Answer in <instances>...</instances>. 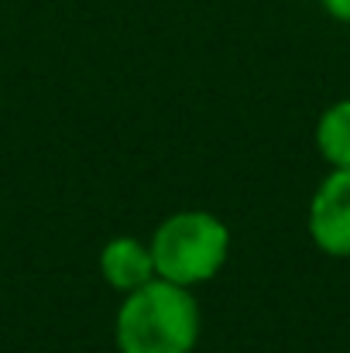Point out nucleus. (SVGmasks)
<instances>
[{
	"label": "nucleus",
	"instance_id": "f03ea898",
	"mask_svg": "<svg viewBox=\"0 0 350 353\" xmlns=\"http://www.w3.org/2000/svg\"><path fill=\"white\" fill-rule=\"evenodd\" d=\"M151 261L155 278H165L182 288H196L213 281L231 254V230L220 216L206 210L172 213L151 234Z\"/></svg>",
	"mask_w": 350,
	"mask_h": 353
},
{
	"label": "nucleus",
	"instance_id": "423d86ee",
	"mask_svg": "<svg viewBox=\"0 0 350 353\" xmlns=\"http://www.w3.org/2000/svg\"><path fill=\"white\" fill-rule=\"evenodd\" d=\"M320 7L333 17V21H340V24H350V0H320Z\"/></svg>",
	"mask_w": 350,
	"mask_h": 353
},
{
	"label": "nucleus",
	"instance_id": "20e7f679",
	"mask_svg": "<svg viewBox=\"0 0 350 353\" xmlns=\"http://www.w3.org/2000/svg\"><path fill=\"white\" fill-rule=\"evenodd\" d=\"M100 274L104 281L117 292H134L141 285H148L155 278V261H151V247L141 243L137 236H114L104 250H100Z\"/></svg>",
	"mask_w": 350,
	"mask_h": 353
},
{
	"label": "nucleus",
	"instance_id": "7ed1b4c3",
	"mask_svg": "<svg viewBox=\"0 0 350 353\" xmlns=\"http://www.w3.org/2000/svg\"><path fill=\"white\" fill-rule=\"evenodd\" d=\"M306 230L327 257L350 261V168H330V175L316 185Z\"/></svg>",
	"mask_w": 350,
	"mask_h": 353
},
{
	"label": "nucleus",
	"instance_id": "f257e3e1",
	"mask_svg": "<svg viewBox=\"0 0 350 353\" xmlns=\"http://www.w3.org/2000/svg\"><path fill=\"white\" fill-rule=\"evenodd\" d=\"M120 353H193L200 343V302L193 288L151 278L124 295L114 323Z\"/></svg>",
	"mask_w": 350,
	"mask_h": 353
},
{
	"label": "nucleus",
	"instance_id": "39448f33",
	"mask_svg": "<svg viewBox=\"0 0 350 353\" xmlns=\"http://www.w3.org/2000/svg\"><path fill=\"white\" fill-rule=\"evenodd\" d=\"M316 151L330 168H350V100H337L320 114Z\"/></svg>",
	"mask_w": 350,
	"mask_h": 353
}]
</instances>
